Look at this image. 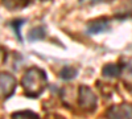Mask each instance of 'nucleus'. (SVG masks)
<instances>
[{"label":"nucleus","instance_id":"obj_1","mask_svg":"<svg viewBox=\"0 0 132 119\" xmlns=\"http://www.w3.org/2000/svg\"><path fill=\"white\" fill-rule=\"evenodd\" d=\"M46 74L42 69L33 66L28 69L21 80V86H23L24 94L29 98H37L42 94V91L46 88Z\"/></svg>","mask_w":132,"mask_h":119},{"label":"nucleus","instance_id":"obj_3","mask_svg":"<svg viewBox=\"0 0 132 119\" xmlns=\"http://www.w3.org/2000/svg\"><path fill=\"white\" fill-rule=\"evenodd\" d=\"M16 90V80L8 73H0V98L7 99Z\"/></svg>","mask_w":132,"mask_h":119},{"label":"nucleus","instance_id":"obj_2","mask_svg":"<svg viewBox=\"0 0 132 119\" xmlns=\"http://www.w3.org/2000/svg\"><path fill=\"white\" fill-rule=\"evenodd\" d=\"M78 105L86 113H93L96 109V95L89 86H79L78 89Z\"/></svg>","mask_w":132,"mask_h":119},{"label":"nucleus","instance_id":"obj_9","mask_svg":"<svg viewBox=\"0 0 132 119\" xmlns=\"http://www.w3.org/2000/svg\"><path fill=\"white\" fill-rule=\"evenodd\" d=\"M77 74H78V72H77L75 68H73V66H65L60 72V77L62 80H73V78L77 77Z\"/></svg>","mask_w":132,"mask_h":119},{"label":"nucleus","instance_id":"obj_5","mask_svg":"<svg viewBox=\"0 0 132 119\" xmlns=\"http://www.w3.org/2000/svg\"><path fill=\"white\" fill-rule=\"evenodd\" d=\"M110 28V20L107 17H99L95 20H91L87 25V33L89 35H98L107 30Z\"/></svg>","mask_w":132,"mask_h":119},{"label":"nucleus","instance_id":"obj_7","mask_svg":"<svg viewBox=\"0 0 132 119\" xmlns=\"http://www.w3.org/2000/svg\"><path fill=\"white\" fill-rule=\"evenodd\" d=\"M28 2L29 0H2V4L9 11H17L25 8L28 5Z\"/></svg>","mask_w":132,"mask_h":119},{"label":"nucleus","instance_id":"obj_11","mask_svg":"<svg viewBox=\"0 0 132 119\" xmlns=\"http://www.w3.org/2000/svg\"><path fill=\"white\" fill-rule=\"evenodd\" d=\"M12 118H38V115L33 111H28V110H24V111H17V113H13L12 114Z\"/></svg>","mask_w":132,"mask_h":119},{"label":"nucleus","instance_id":"obj_12","mask_svg":"<svg viewBox=\"0 0 132 119\" xmlns=\"http://www.w3.org/2000/svg\"><path fill=\"white\" fill-rule=\"evenodd\" d=\"M5 57H7V53L4 50V48L0 46V65H3L4 61H5Z\"/></svg>","mask_w":132,"mask_h":119},{"label":"nucleus","instance_id":"obj_10","mask_svg":"<svg viewBox=\"0 0 132 119\" xmlns=\"http://www.w3.org/2000/svg\"><path fill=\"white\" fill-rule=\"evenodd\" d=\"M24 21H25V20H23V19H16V20H13V21H11V23H9V27L15 30V35H16V37H17L19 41H21L20 28H21V25L24 24Z\"/></svg>","mask_w":132,"mask_h":119},{"label":"nucleus","instance_id":"obj_8","mask_svg":"<svg viewBox=\"0 0 132 119\" xmlns=\"http://www.w3.org/2000/svg\"><path fill=\"white\" fill-rule=\"evenodd\" d=\"M45 37V29L41 27H36L30 29V32L28 33V40L29 41H37V40H42Z\"/></svg>","mask_w":132,"mask_h":119},{"label":"nucleus","instance_id":"obj_6","mask_svg":"<svg viewBox=\"0 0 132 119\" xmlns=\"http://www.w3.org/2000/svg\"><path fill=\"white\" fill-rule=\"evenodd\" d=\"M122 66L118 64H107L103 66L102 69V74L103 77H107V78H116L122 74Z\"/></svg>","mask_w":132,"mask_h":119},{"label":"nucleus","instance_id":"obj_13","mask_svg":"<svg viewBox=\"0 0 132 119\" xmlns=\"http://www.w3.org/2000/svg\"><path fill=\"white\" fill-rule=\"evenodd\" d=\"M82 3H89V4H95V3H103V2H111V0H81Z\"/></svg>","mask_w":132,"mask_h":119},{"label":"nucleus","instance_id":"obj_4","mask_svg":"<svg viewBox=\"0 0 132 119\" xmlns=\"http://www.w3.org/2000/svg\"><path fill=\"white\" fill-rule=\"evenodd\" d=\"M107 118H118V119H126L132 118V105L129 103H119L112 107H110L106 113Z\"/></svg>","mask_w":132,"mask_h":119}]
</instances>
